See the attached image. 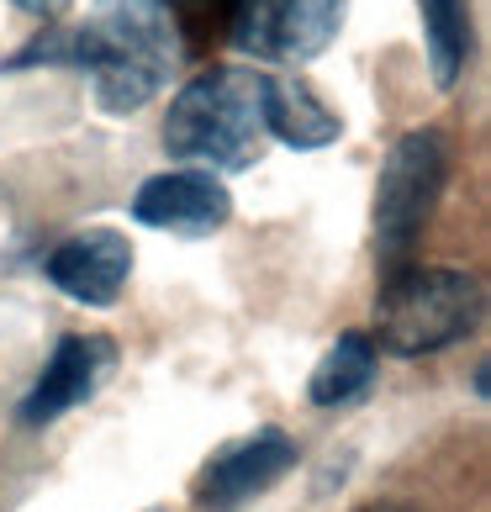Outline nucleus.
Returning a JSON list of instances; mask_svg holds the SVG:
<instances>
[{
    "mask_svg": "<svg viewBox=\"0 0 491 512\" xmlns=\"http://www.w3.org/2000/svg\"><path fill=\"white\" fill-rule=\"evenodd\" d=\"M74 43H80L74 69H90L96 101L111 117L143 111L185 59L164 0H96L90 16L74 27Z\"/></svg>",
    "mask_w": 491,
    "mask_h": 512,
    "instance_id": "1",
    "label": "nucleus"
},
{
    "mask_svg": "<svg viewBox=\"0 0 491 512\" xmlns=\"http://www.w3.org/2000/svg\"><path fill=\"white\" fill-rule=\"evenodd\" d=\"M370 512H402V507H370Z\"/></svg>",
    "mask_w": 491,
    "mask_h": 512,
    "instance_id": "15",
    "label": "nucleus"
},
{
    "mask_svg": "<svg viewBox=\"0 0 491 512\" xmlns=\"http://www.w3.org/2000/svg\"><path fill=\"white\" fill-rule=\"evenodd\" d=\"M296 439L280 428H254L249 439H238L228 449H217L212 460H206L201 481H196V502L206 512H233L243 502L264 497L280 476H291L296 470Z\"/></svg>",
    "mask_w": 491,
    "mask_h": 512,
    "instance_id": "6",
    "label": "nucleus"
},
{
    "mask_svg": "<svg viewBox=\"0 0 491 512\" xmlns=\"http://www.w3.org/2000/svg\"><path fill=\"white\" fill-rule=\"evenodd\" d=\"M486 307V291L470 270H423V264H402L386 275L381 301H375V349L396 359L439 354L449 344L476 333Z\"/></svg>",
    "mask_w": 491,
    "mask_h": 512,
    "instance_id": "3",
    "label": "nucleus"
},
{
    "mask_svg": "<svg viewBox=\"0 0 491 512\" xmlns=\"http://www.w3.org/2000/svg\"><path fill=\"white\" fill-rule=\"evenodd\" d=\"M375 365L381 349L370 344V333H338V344L323 354V365L307 381V402L312 407H349L375 386Z\"/></svg>",
    "mask_w": 491,
    "mask_h": 512,
    "instance_id": "11",
    "label": "nucleus"
},
{
    "mask_svg": "<svg viewBox=\"0 0 491 512\" xmlns=\"http://www.w3.org/2000/svg\"><path fill=\"white\" fill-rule=\"evenodd\" d=\"M264 143V74L249 64H212L180 85L164 117L169 159L212 169H249Z\"/></svg>",
    "mask_w": 491,
    "mask_h": 512,
    "instance_id": "2",
    "label": "nucleus"
},
{
    "mask_svg": "<svg viewBox=\"0 0 491 512\" xmlns=\"http://www.w3.org/2000/svg\"><path fill=\"white\" fill-rule=\"evenodd\" d=\"M264 132L296 148V154H312V148H328L344 138V122H338V111L317 101V90L307 80L264 74Z\"/></svg>",
    "mask_w": 491,
    "mask_h": 512,
    "instance_id": "10",
    "label": "nucleus"
},
{
    "mask_svg": "<svg viewBox=\"0 0 491 512\" xmlns=\"http://www.w3.org/2000/svg\"><path fill=\"white\" fill-rule=\"evenodd\" d=\"M48 280L59 286L69 301H85V307H111L127 291L132 275V243L117 227H85V233L64 238L59 249L48 254Z\"/></svg>",
    "mask_w": 491,
    "mask_h": 512,
    "instance_id": "9",
    "label": "nucleus"
},
{
    "mask_svg": "<svg viewBox=\"0 0 491 512\" xmlns=\"http://www.w3.org/2000/svg\"><path fill=\"white\" fill-rule=\"evenodd\" d=\"M449 180V143L439 127H412L391 143L375 185V254L386 259V275L402 270L412 243L423 238L433 206Z\"/></svg>",
    "mask_w": 491,
    "mask_h": 512,
    "instance_id": "4",
    "label": "nucleus"
},
{
    "mask_svg": "<svg viewBox=\"0 0 491 512\" xmlns=\"http://www.w3.org/2000/svg\"><path fill=\"white\" fill-rule=\"evenodd\" d=\"M233 217L228 185L206 169H169V175H148L132 196V222L164 227V233L206 238Z\"/></svg>",
    "mask_w": 491,
    "mask_h": 512,
    "instance_id": "8",
    "label": "nucleus"
},
{
    "mask_svg": "<svg viewBox=\"0 0 491 512\" xmlns=\"http://www.w3.org/2000/svg\"><path fill=\"white\" fill-rule=\"evenodd\" d=\"M169 16H175V32H180V48H196L201 37H228V22L238 16L243 0H164Z\"/></svg>",
    "mask_w": 491,
    "mask_h": 512,
    "instance_id": "13",
    "label": "nucleus"
},
{
    "mask_svg": "<svg viewBox=\"0 0 491 512\" xmlns=\"http://www.w3.org/2000/svg\"><path fill=\"white\" fill-rule=\"evenodd\" d=\"M16 11H27V16H43V22H59V16L74 6V0H11Z\"/></svg>",
    "mask_w": 491,
    "mask_h": 512,
    "instance_id": "14",
    "label": "nucleus"
},
{
    "mask_svg": "<svg viewBox=\"0 0 491 512\" xmlns=\"http://www.w3.org/2000/svg\"><path fill=\"white\" fill-rule=\"evenodd\" d=\"M423 11V43H428V74L439 90H455L465 59H470V16L465 0H418Z\"/></svg>",
    "mask_w": 491,
    "mask_h": 512,
    "instance_id": "12",
    "label": "nucleus"
},
{
    "mask_svg": "<svg viewBox=\"0 0 491 512\" xmlns=\"http://www.w3.org/2000/svg\"><path fill=\"white\" fill-rule=\"evenodd\" d=\"M111 359H117V349H111V338H101V333L59 338V349H53L43 375L32 381V391L22 396L16 417H22L27 428H43V423H53V417L85 407L90 396H96V386L111 375Z\"/></svg>",
    "mask_w": 491,
    "mask_h": 512,
    "instance_id": "7",
    "label": "nucleus"
},
{
    "mask_svg": "<svg viewBox=\"0 0 491 512\" xmlns=\"http://www.w3.org/2000/svg\"><path fill=\"white\" fill-rule=\"evenodd\" d=\"M349 0H243L228 22V43L238 53H254L264 64H312L317 53L344 27Z\"/></svg>",
    "mask_w": 491,
    "mask_h": 512,
    "instance_id": "5",
    "label": "nucleus"
}]
</instances>
